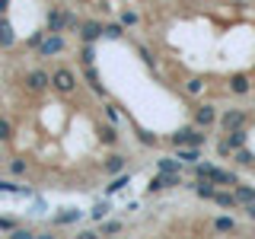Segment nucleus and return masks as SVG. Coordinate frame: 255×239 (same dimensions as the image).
I'll list each match as a JSON object with an SVG mask.
<instances>
[{
	"label": "nucleus",
	"instance_id": "f257e3e1",
	"mask_svg": "<svg viewBox=\"0 0 255 239\" xmlns=\"http://www.w3.org/2000/svg\"><path fill=\"white\" fill-rule=\"evenodd\" d=\"M195 179H211L214 185H239V175L236 172H227L220 166H211V163H195Z\"/></svg>",
	"mask_w": 255,
	"mask_h": 239
},
{
	"label": "nucleus",
	"instance_id": "f03ea898",
	"mask_svg": "<svg viewBox=\"0 0 255 239\" xmlns=\"http://www.w3.org/2000/svg\"><path fill=\"white\" fill-rule=\"evenodd\" d=\"M207 137H204V134H201V127H179V131H175V134H169V143H172V147H201V143H204Z\"/></svg>",
	"mask_w": 255,
	"mask_h": 239
},
{
	"label": "nucleus",
	"instance_id": "7ed1b4c3",
	"mask_svg": "<svg viewBox=\"0 0 255 239\" xmlns=\"http://www.w3.org/2000/svg\"><path fill=\"white\" fill-rule=\"evenodd\" d=\"M64 51H67V38L61 32H45L42 45H38V54L42 58H54V54H64Z\"/></svg>",
	"mask_w": 255,
	"mask_h": 239
},
{
	"label": "nucleus",
	"instance_id": "20e7f679",
	"mask_svg": "<svg viewBox=\"0 0 255 239\" xmlns=\"http://www.w3.org/2000/svg\"><path fill=\"white\" fill-rule=\"evenodd\" d=\"M51 86L58 90L61 96H70L77 90V77H74V70H67V67H58L51 74Z\"/></svg>",
	"mask_w": 255,
	"mask_h": 239
},
{
	"label": "nucleus",
	"instance_id": "39448f33",
	"mask_svg": "<svg viewBox=\"0 0 255 239\" xmlns=\"http://www.w3.org/2000/svg\"><path fill=\"white\" fill-rule=\"evenodd\" d=\"M64 26H77L74 16L64 13V10H48V22H45V29H48V32H64Z\"/></svg>",
	"mask_w": 255,
	"mask_h": 239
},
{
	"label": "nucleus",
	"instance_id": "423d86ee",
	"mask_svg": "<svg viewBox=\"0 0 255 239\" xmlns=\"http://www.w3.org/2000/svg\"><path fill=\"white\" fill-rule=\"evenodd\" d=\"M175 185H182V175H172V172H156L153 179H150V191H166V188H175Z\"/></svg>",
	"mask_w": 255,
	"mask_h": 239
},
{
	"label": "nucleus",
	"instance_id": "0eeeda50",
	"mask_svg": "<svg viewBox=\"0 0 255 239\" xmlns=\"http://www.w3.org/2000/svg\"><path fill=\"white\" fill-rule=\"evenodd\" d=\"M217 106H211V102H204V106H198L195 109V124L198 127H214L217 124Z\"/></svg>",
	"mask_w": 255,
	"mask_h": 239
},
{
	"label": "nucleus",
	"instance_id": "6e6552de",
	"mask_svg": "<svg viewBox=\"0 0 255 239\" xmlns=\"http://www.w3.org/2000/svg\"><path fill=\"white\" fill-rule=\"evenodd\" d=\"M77 35H80V42H96V38H99L102 35V22L99 19H83V22H80V32H77Z\"/></svg>",
	"mask_w": 255,
	"mask_h": 239
},
{
	"label": "nucleus",
	"instance_id": "1a4fd4ad",
	"mask_svg": "<svg viewBox=\"0 0 255 239\" xmlns=\"http://www.w3.org/2000/svg\"><path fill=\"white\" fill-rule=\"evenodd\" d=\"M220 127L223 131H233V127H246V112L243 109H230L220 115Z\"/></svg>",
	"mask_w": 255,
	"mask_h": 239
},
{
	"label": "nucleus",
	"instance_id": "9d476101",
	"mask_svg": "<svg viewBox=\"0 0 255 239\" xmlns=\"http://www.w3.org/2000/svg\"><path fill=\"white\" fill-rule=\"evenodd\" d=\"M26 86L32 93H42L45 86H51V74H45V70H32V74L26 77Z\"/></svg>",
	"mask_w": 255,
	"mask_h": 239
},
{
	"label": "nucleus",
	"instance_id": "9b49d317",
	"mask_svg": "<svg viewBox=\"0 0 255 239\" xmlns=\"http://www.w3.org/2000/svg\"><path fill=\"white\" fill-rule=\"evenodd\" d=\"M77 220H83V211H80V207H67V211H61V214L51 217L54 227H70V223H77Z\"/></svg>",
	"mask_w": 255,
	"mask_h": 239
},
{
	"label": "nucleus",
	"instance_id": "f8f14e48",
	"mask_svg": "<svg viewBox=\"0 0 255 239\" xmlns=\"http://www.w3.org/2000/svg\"><path fill=\"white\" fill-rule=\"evenodd\" d=\"M185 185H188V188H195V195H198V198H204V201H214V191H217V188H214V182H211V179H195V182H185Z\"/></svg>",
	"mask_w": 255,
	"mask_h": 239
},
{
	"label": "nucleus",
	"instance_id": "ddd939ff",
	"mask_svg": "<svg viewBox=\"0 0 255 239\" xmlns=\"http://www.w3.org/2000/svg\"><path fill=\"white\" fill-rule=\"evenodd\" d=\"M175 159L182 166H195L201 159V147H175Z\"/></svg>",
	"mask_w": 255,
	"mask_h": 239
},
{
	"label": "nucleus",
	"instance_id": "4468645a",
	"mask_svg": "<svg viewBox=\"0 0 255 239\" xmlns=\"http://www.w3.org/2000/svg\"><path fill=\"white\" fill-rule=\"evenodd\" d=\"M16 45V29L10 19H0V48H13Z\"/></svg>",
	"mask_w": 255,
	"mask_h": 239
},
{
	"label": "nucleus",
	"instance_id": "2eb2a0df",
	"mask_svg": "<svg viewBox=\"0 0 255 239\" xmlns=\"http://www.w3.org/2000/svg\"><path fill=\"white\" fill-rule=\"evenodd\" d=\"M125 166H128V159L122 153H109V159L102 163V169H106L109 175H118V172H125Z\"/></svg>",
	"mask_w": 255,
	"mask_h": 239
},
{
	"label": "nucleus",
	"instance_id": "dca6fc26",
	"mask_svg": "<svg viewBox=\"0 0 255 239\" xmlns=\"http://www.w3.org/2000/svg\"><path fill=\"white\" fill-rule=\"evenodd\" d=\"M249 90H252V83H249V77H246V74H233V77H230V93L246 96Z\"/></svg>",
	"mask_w": 255,
	"mask_h": 239
},
{
	"label": "nucleus",
	"instance_id": "f3484780",
	"mask_svg": "<svg viewBox=\"0 0 255 239\" xmlns=\"http://www.w3.org/2000/svg\"><path fill=\"white\" fill-rule=\"evenodd\" d=\"M156 172H172V175H182V163L175 156H159L156 159Z\"/></svg>",
	"mask_w": 255,
	"mask_h": 239
},
{
	"label": "nucleus",
	"instance_id": "a211bd4d",
	"mask_svg": "<svg viewBox=\"0 0 255 239\" xmlns=\"http://www.w3.org/2000/svg\"><path fill=\"white\" fill-rule=\"evenodd\" d=\"M83 77H86V86H90V90H93L96 96H106V86L99 83V74H96V70H93V64H90V67L83 70Z\"/></svg>",
	"mask_w": 255,
	"mask_h": 239
},
{
	"label": "nucleus",
	"instance_id": "6ab92c4d",
	"mask_svg": "<svg viewBox=\"0 0 255 239\" xmlns=\"http://www.w3.org/2000/svg\"><path fill=\"white\" fill-rule=\"evenodd\" d=\"M0 191H6V195H19V198H29L32 195V188L16 185V182H10V179H0Z\"/></svg>",
	"mask_w": 255,
	"mask_h": 239
},
{
	"label": "nucleus",
	"instance_id": "aec40b11",
	"mask_svg": "<svg viewBox=\"0 0 255 239\" xmlns=\"http://www.w3.org/2000/svg\"><path fill=\"white\" fill-rule=\"evenodd\" d=\"M128 182H131V175H128V172H118L115 179H112L109 185H106V198H112V195H118V191H122V188L128 185Z\"/></svg>",
	"mask_w": 255,
	"mask_h": 239
},
{
	"label": "nucleus",
	"instance_id": "412c9836",
	"mask_svg": "<svg viewBox=\"0 0 255 239\" xmlns=\"http://www.w3.org/2000/svg\"><path fill=\"white\" fill-rule=\"evenodd\" d=\"M125 230V223L122 220H99V236H115V233H122Z\"/></svg>",
	"mask_w": 255,
	"mask_h": 239
},
{
	"label": "nucleus",
	"instance_id": "4be33fe9",
	"mask_svg": "<svg viewBox=\"0 0 255 239\" xmlns=\"http://www.w3.org/2000/svg\"><path fill=\"white\" fill-rule=\"evenodd\" d=\"M227 143H230V150L246 147V127H233V131H227Z\"/></svg>",
	"mask_w": 255,
	"mask_h": 239
},
{
	"label": "nucleus",
	"instance_id": "5701e85b",
	"mask_svg": "<svg viewBox=\"0 0 255 239\" xmlns=\"http://www.w3.org/2000/svg\"><path fill=\"white\" fill-rule=\"evenodd\" d=\"M99 140H102V143H109V147H115V143H118V124H106V127H99Z\"/></svg>",
	"mask_w": 255,
	"mask_h": 239
},
{
	"label": "nucleus",
	"instance_id": "b1692460",
	"mask_svg": "<svg viewBox=\"0 0 255 239\" xmlns=\"http://www.w3.org/2000/svg\"><path fill=\"white\" fill-rule=\"evenodd\" d=\"M102 35H106V38H112V42L125 38V22H109V26H102Z\"/></svg>",
	"mask_w": 255,
	"mask_h": 239
},
{
	"label": "nucleus",
	"instance_id": "393cba45",
	"mask_svg": "<svg viewBox=\"0 0 255 239\" xmlns=\"http://www.w3.org/2000/svg\"><path fill=\"white\" fill-rule=\"evenodd\" d=\"M109 211H112V198H109V201H99V204L93 207V211H90V220H96V223L106 220V217H109Z\"/></svg>",
	"mask_w": 255,
	"mask_h": 239
},
{
	"label": "nucleus",
	"instance_id": "a878e982",
	"mask_svg": "<svg viewBox=\"0 0 255 239\" xmlns=\"http://www.w3.org/2000/svg\"><path fill=\"white\" fill-rule=\"evenodd\" d=\"M214 204H220V207H236V195L233 191H214Z\"/></svg>",
	"mask_w": 255,
	"mask_h": 239
},
{
	"label": "nucleus",
	"instance_id": "bb28decb",
	"mask_svg": "<svg viewBox=\"0 0 255 239\" xmlns=\"http://www.w3.org/2000/svg\"><path fill=\"white\" fill-rule=\"evenodd\" d=\"M93 61H96V48L90 42H83V48H80V64H83V67H90Z\"/></svg>",
	"mask_w": 255,
	"mask_h": 239
},
{
	"label": "nucleus",
	"instance_id": "cd10ccee",
	"mask_svg": "<svg viewBox=\"0 0 255 239\" xmlns=\"http://www.w3.org/2000/svg\"><path fill=\"white\" fill-rule=\"evenodd\" d=\"M214 230H217V233H233L236 220L233 217H217V220H214Z\"/></svg>",
	"mask_w": 255,
	"mask_h": 239
},
{
	"label": "nucleus",
	"instance_id": "c85d7f7f",
	"mask_svg": "<svg viewBox=\"0 0 255 239\" xmlns=\"http://www.w3.org/2000/svg\"><path fill=\"white\" fill-rule=\"evenodd\" d=\"M6 169H10L13 175H26V172H29V163H26V159H19V156H16V159H10V166H6Z\"/></svg>",
	"mask_w": 255,
	"mask_h": 239
},
{
	"label": "nucleus",
	"instance_id": "c756f323",
	"mask_svg": "<svg viewBox=\"0 0 255 239\" xmlns=\"http://www.w3.org/2000/svg\"><path fill=\"white\" fill-rule=\"evenodd\" d=\"M137 140L143 143V147H156V143H159V137H153V134H150V131H143V127L137 131Z\"/></svg>",
	"mask_w": 255,
	"mask_h": 239
},
{
	"label": "nucleus",
	"instance_id": "7c9ffc66",
	"mask_svg": "<svg viewBox=\"0 0 255 239\" xmlns=\"http://www.w3.org/2000/svg\"><path fill=\"white\" fill-rule=\"evenodd\" d=\"M236 163H243V166H249V163H255V156H252V150H246V147H239V150H236Z\"/></svg>",
	"mask_w": 255,
	"mask_h": 239
},
{
	"label": "nucleus",
	"instance_id": "2f4dec72",
	"mask_svg": "<svg viewBox=\"0 0 255 239\" xmlns=\"http://www.w3.org/2000/svg\"><path fill=\"white\" fill-rule=\"evenodd\" d=\"M16 227H19V220H13V217H0V233H13Z\"/></svg>",
	"mask_w": 255,
	"mask_h": 239
},
{
	"label": "nucleus",
	"instance_id": "473e14b6",
	"mask_svg": "<svg viewBox=\"0 0 255 239\" xmlns=\"http://www.w3.org/2000/svg\"><path fill=\"white\" fill-rule=\"evenodd\" d=\"M32 236H38V233H32L29 227H16L13 233H10V239H32Z\"/></svg>",
	"mask_w": 255,
	"mask_h": 239
},
{
	"label": "nucleus",
	"instance_id": "72a5a7b5",
	"mask_svg": "<svg viewBox=\"0 0 255 239\" xmlns=\"http://www.w3.org/2000/svg\"><path fill=\"white\" fill-rule=\"evenodd\" d=\"M102 109H106V118H109L112 124H118V121H122V115H118V109L112 106V102H106V106H102Z\"/></svg>",
	"mask_w": 255,
	"mask_h": 239
},
{
	"label": "nucleus",
	"instance_id": "f704fd0d",
	"mask_svg": "<svg viewBox=\"0 0 255 239\" xmlns=\"http://www.w3.org/2000/svg\"><path fill=\"white\" fill-rule=\"evenodd\" d=\"M13 137V124L6 118H0V140H10Z\"/></svg>",
	"mask_w": 255,
	"mask_h": 239
},
{
	"label": "nucleus",
	"instance_id": "c9c22d12",
	"mask_svg": "<svg viewBox=\"0 0 255 239\" xmlns=\"http://www.w3.org/2000/svg\"><path fill=\"white\" fill-rule=\"evenodd\" d=\"M45 32H48V29H38V32H32V35L26 38V42H29V48H38V45H42V38H45Z\"/></svg>",
	"mask_w": 255,
	"mask_h": 239
},
{
	"label": "nucleus",
	"instance_id": "e433bc0d",
	"mask_svg": "<svg viewBox=\"0 0 255 239\" xmlns=\"http://www.w3.org/2000/svg\"><path fill=\"white\" fill-rule=\"evenodd\" d=\"M185 90H188L191 96H198V93L204 90V80H198V77H195V80H188V86H185Z\"/></svg>",
	"mask_w": 255,
	"mask_h": 239
},
{
	"label": "nucleus",
	"instance_id": "4c0bfd02",
	"mask_svg": "<svg viewBox=\"0 0 255 239\" xmlns=\"http://www.w3.org/2000/svg\"><path fill=\"white\" fill-rule=\"evenodd\" d=\"M122 22H125V26H137V13H134V10H125L122 13Z\"/></svg>",
	"mask_w": 255,
	"mask_h": 239
},
{
	"label": "nucleus",
	"instance_id": "58836bf2",
	"mask_svg": "<svg viewBox=\"0 0 255 239\" xmlns=\"http://www.w3.org/2000/svg\"><path fill=\"white\" fill-rule=\"evenodd\" d=\"M6 6H10V0H0V13H6Z\"/></svg>",
	"mask_w": 255,
	"mask_h": 239
}]
</instances>
